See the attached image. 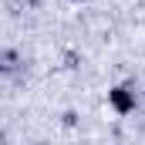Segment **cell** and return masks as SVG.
I'll list each match as a JSON object with an SVG mask.
<instances>
[{"mask_svg": "<svg viewBox=\"0 0 145 145\" xmlns=\"http://www.w3.org/2000/svg\"><path fill=\"white\" fill-rule=\"evenodd\" d=\"M71 3H81V0H71Z\"/></svg>", "mask_w": 145, "mask_h": 145, "instance_id": "2", "label": "cell"}, {"mask_svg": "<svg viewBox=\"0 0 145 145\" xmlns=\"http://www.w3.org/2000/svg\"><path fill=\"white\" fill-rule=\"evenodd\" d=\"M108 105H111L115 115H132L135 105H138V98H135V91H132V88L115 84V88H108Z\"/></svg>", "mask_w": 145, "mask_h": 145, "instance_id": "1", "label": "cell"}]
</instances>
